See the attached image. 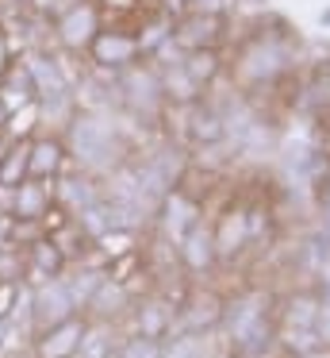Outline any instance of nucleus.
<instances>
[{"instance_id":"aec40b11","label":"nucleus","mask_w":330,"mask_h":358,"mask_svg":"<svg viewBox=\"0 0 330 358\" xmlns=\"http://www.w3.org/2000/svg\"><path fill=\"white\" fill-rule=\"evenodd\" d=\"M27 150L31 139H12L0 155V193H12L20 181H27Z\"/></svg>"},{"instance_id":"f257e3e1","label":"nucleus","mask_w":330,"mask_h":358,"mask_svg":"<svg viewBox=\"0 0 330 358\" xmlns=\"http://www.w3.org/2000/svg\"><path fill=\"white\" fill-rule=\"evenodd\" d=\"M61 139H66L69 162L92 178H107L127 162V143L119 135V124H112V116L96 108H77L61 127Z\"/></svg>"},{"instance_id":"9b49d317","label":"nucleus","mask_w":330,"mask_h":358,"mask_svg":"<svg viewBox=\"0 0 330 358\" xmlns=\"http://www.w3.org/2000/svg\"><path fill=\"white\" fill-rule=\"evenodd\" d=\"M4 208L15 220H43L54 208V181H38V178L20 181L12 193H4Z\"/></svg>"},{"instance_id":"39448f33","label":"nucleus","mask_w":330,"mask_h":358,"mask_svg":"<svg viewBox=\"0 0 330 358\" xmlns=\"http://www.w3.org/2000/svg\"><path fill=\"white\" fill-rule=\"evenodd\" d=\"M84 58H89L96 70H104V73H123L127 66H135L138 58H142V50H138V39H135V31H130V27L104 24L96 31V39L89 43Z\"/></svg>"},{"instance_id":"dca6fc26","label":"nucleus","mask_w":330,"mask_h":358,"mask_svg":"<svg viewBox=\"0 0 330 358\" xmlns=\"http://www.w3.org/2000/svg\"><path fill=\"white\" fill-rule=\"evenodd\" d=\"M181 324H184V331H192V335H204V331H211V327H219L223 324V301L215 293H204V289L192 293L181 308Z\"/></svg>"},{"instance_id":"5701e85b","label":"nucleus","mask_w":330,"mask_h":358,"mask_svg":"<svg viewBox=\"0 0 330 358\" xmlns=\"http://www.w3.org/2000/svg\"><path fill=\"white\" fill-rule=\"evenodd\" d=\"M200 355H204V343L192 331H181L177 339H161V358H200Z\"/></svg>"},{"instance_id":"c756f323","label":"nucleus","mask_w":330,"mask_h":358,"mask_svg":"<svg viewBox=\"0 0 330 358\" xmlns=\"http://www.w3.org/2000/svg\"><path fill=\"white\" fill-rule=\"evenodd\" d=\"M8 116H12V112H8V104L0 101V131H4V124H8Z\"/></svg>"},{"instance_id":"6e6552de","label":"nucleus","mask_w":330,"mask_h":358,"mask_svg":"<svg viewBox=\"0 0 330 358\" xmlns=\"http://www.w3.org/2000/svg\"><path fill=\"white\" fill-rule=\"evenodd\" d=\"M69 166V150L61 131H38L31 135V150H27V178L38 181H58Z\"/></svg>"},{"instance_id":"0eeeda50","label":"nucleus","mask_w":330,"mask_h":358,"mask_svg":"<svg viewBox=\"0 0 330 358\" xmlns=\"http://www.w3.org/2000/svg\"><path fill=\"white\" fill-rule=\"evenodd\" d=\"M23 62H27L31 81H35V96H38V104H46V101H61V96H73V85H69L66 70H61L58 55H54L50 47L23 50Z\"/></svg>"},{"instance_id":"423d86ee","label":"nucleus","mask_w":330,"mask_h":358,"mask_svg":"<svg viewBox=\"0 0 330 358\" xmlns=\"http://www.w3.org/2000/svg\"><path fill=\"white\" fill-rule=\"evenodd\" d=\"M84 327H89V316L77 312V316L61 320V324L35 331L31 335V358H77L81 339H84Z\"/></svg>"},{"instance_id":"20e7f679","label":"nucleus","mask_w":330,"mask_h":358,"mask_svg":"<svg viewBox=\"0 0 330 358\" xmlns=\"http://www.w3.org/2000/svg\"><path fill=\"white\" fill-rule=\"evenodd\" d=\"M77 304H73V293H69L66 278H50L43 285H27V324H31V335L43 331V327H54L61 320L77 316Z\"/></svg>"},{"instance_id":"cd10ccee","label":"nucleus","mask_w":330,"mask_h":358,"mask_svg":"<svg viewBox=\"0 0 330 358\" xmlns=\"http://www.w3.org/2000/svg\"><path fill=\"white\" fill-rule=\"evenodd\" d=\"M158 12H165V16H181L184 12V0H158Z\"/></svg>"},{"instance_id":"f8f14e48","label":"nucleus","mask_w":330,"mask_h":358,"mask_svg":"<svg viewBox=\"0 0 330 358\" xmlns=\"http://www.w3.org/2000/svg\"><path fill=\"white\" fill-rule=\"evenodd\" d=\"M0 101L8 104V112H20V108H27V104L38 101L23 55H8L4 62H0Z\"/></svg>"},{"instance_id":"a211bd4d","label":"nucleus","mask_w":330,"mask_h":358,"mask_svg":"<svg viewBox=\"0 0 330 358\" xmlns=\"http://www.w3.org/2000/svg\"><path fill=\"white\" fill-rule=\"evenodd\" d=\"M188 135L196 147H215L227 135V124H223V116L215 108H204V104L192 101L188 104Z\"/></svg>"},{"instance_id":"9d476101","label":"nucleus","mask_w":330,"mask_h":358,"mask_svg":"<svg viewBox=\"0 0 330 358\" xmlns=\"http://www.w3.org/2000/svg\"><path fill=\"white\" fill-rule=\"evenodd\" d=\"M69 270V258L61 255V247L50 239V235H38L35 243L23 247V285H43L50 278H66Z\"/></svg>"},{"instance_id":"393cba45","label":"nucleus","mask_w":330,"mask_h":358,"mask_svg":"<svg viewBox=\"0 0 330 358\" xmlns=\"http://www.w3.org/2000/svg\"><path fill=\"white\" fill-rule=\"evenodd\" d=\"M315 320H319V308H315L307 296H299V301L288 304V327H303V331H311Z\"/></svg>"},{"instance_id":"2eb2a0df","label":"nucleus","mask_w":330,"mask_h":358,"mask_svg":"<svg viewBox=\"0 0 330 358\" xmlns=\"http://www.w3.org/2000/svg\"><path fill=\"white\" fill-rule=\"evenodd\" d=\"M288 66V55L280 50V43H253V47L242 50V62H238V73L242 81H273L276 73Z\"/></svg>"},{"instance_id":"412c9836","label":"nucleus","mask_w":330,"mask_h":358,"mask_svg":"<svg viewBox=\"0 0 330 358\" xmlns=\"http://www.w3.org/2000/svg\"><path fill=\"white\" fill-rule=\"evenodd\" d=\"M211 239H215V255L230 258L246 239H250V220H246L242 212H227V216L219 220V227L211 231Z\"/></svg>"},{"instance_id":"c85d7f7f","label":"nucleus","mask_w":330,"mask_h":358,"mask_svg":"<svg viewBox=\"0 0 330 358\" xmlns=\"http://www.w3.org/2000/svg\"><path fill=\"white\" fill-rule=\"evenodd\" d=\"M315 327H319V335L330 343V304H327V308H319V320H315Z\"/></svg>"},{"instance_id":"1a4fd4ad","label":"nucleus","mask_w":330,"mask_h":358,"mask_svg":"<svg viewBox=\"0 0 330 358\" xmlns=\"http://www.w3.org/2000/svg\"><path fill=\"white\" fill-rule=\"evenodd\" d=\"M223 31V16H207V12H181L173 20V47L177 50H204V47H219Z\"/></svg>"},{"instance_id":"7c9ffc66","label":"nucleus","mask_w":330,"mask_h":358,"mask_svg":"<svg viewBox=\"0 0 330 358\" xmlns=\"http://www.w3.org/2000/svg\"><path fill=\"white\" fill-rule=\"evenodd\" d=\"M107 358H119V355H115V350H112V355H107Z\"/></svg>"},{"instance_id":"b1692460","label":"nucleus","mask_w":330,"mask_h":358,"mask_svg":"<svg viewBox=\"0 0 330 358\" xmlns=\"http://www.w3.org/2000/svg\"><path fill=\"white\" fill-rule=\"evenodd\" d=\"M119 358H161V339H146V335H127V339L115 347Z\"/></svg>"},{"instance_id":"ddd939ff","label":"nucleus","mask_w":330,"mask_h":358,"mask_svg":"<svg viewBox=\"0 0 330 358\" xmlns=\"http://www.w3.org/2000/svg\"><path fill=\"white\" fill-rule=\"evenodd\" d=\"M100 196H104V185H100V178H92V173L73 170V173H61V178L54 181V201H58L69 216L84 212L89 204H96Z\"/></svg>"},{"instance_id":"4be33fe9","label":"nucleus","mask_w":330,"mask_h":358,"mask_svg":"<svg viewBox=\"0 0 330 358\" xmlns=\"http://www.w3.org/2000/svg\"><path fill=\"white\" fill-rule=\"evenodd\" d=\"M177 66H181V73L192 81V85L204 89L207 81H215V73H219L223 62H219V50L215 47H204V50H184V58Z\"/></svg>"},{"instance_id":"f03ea898","label":"nucleus","mask_w":330,"mask_h":358,"mask_svg":"<svg viewBox=\"0 0 330 358\" xmlns=\"http://www.w3.org/2000/svg\"><path fill=\"white\" fill-rule=\"evenodd\" d=\"M261 296H238V301L223 304V324L230 331V347L234 355L242 358H253L269 347V320H265V308H261Z\"/></svg>"},{"instance_id":"7ed1b4c3","label":"nucleus","mask_w":330,"mask_h":358,"mask_svg":"<svg viewBox=\"0 0 330 358\" xmlns=\"http://www.w3.org/2000/svg\"><path fill=\"white\" fill-rule=\"evenodd\" d=\"M100 27H104V16H100L96 0H69V4H61V8L54 12L50 39L58 43L61 50H69V55H84Z\"/></svg>"},{"instance_id":"a878e982","label":"nucleus","mask_w":330,"mask_h":358,"mask_svg":"<svg viewBox=\"0 0 330 358\" xmlns=\"http://www.w3.org/2000/svg\"><path fill=\"white\" fill-rule=\"evenodd\" d=\"M96 4H100L104 24H119L123 16H135V12L142 8V0H96Z\"/></svg>"},{"instance_id":"f3484780","label":"nucleus","mask_w":330,"mask_h":358,"mask_svg":"<svg viewBox=\"0 0 330 358\" xmlns=\"http://www.w3.org/2000/svg\"><path fill=\"white\" fill-rule=\"evenodd\" d=\"M177 255H181V262H184V270H188V273H204V270H211V262L219 258V255H215L211 227L196 224L181 243H177Z\"/></svg>"},{"instance_id":"2f4dec72","label":"nucleus","mask_w":330,"mask_h":358,"mask_svg":"<svg viewBox=\"0 0 330 358\" xmlns=\"http://www.w3.org/2000/svg\"><path fill=\"white\" fill-rule=\"evenodd\" d=\"M0 324H4V320H0Z\"/></svg>"},{"instance_id":"bb28decb","label":"nucleus","mask_w":330,"mask_h":358,"mask_svg":"<svg viewBox=\"0 0 330 358\" xmlns=\"http://www.w3.org/2000/svg\"><path fill=\"white\" fill-rule=\"evenodd\" d=\"M230 0H184V12H207V16H223Z\"/></svg>"},{"instance_id":"6ab92c4d","label":"nucleus","mask_w":330,"mask_h":358,"mask_svg":"<svg viewBox=\"0 0 330 358\" xmlns=\"http://www.w3.org/2000/svg\"><path fill=\"white\" fill-rule=\"evenodd\" d=\"M173 327V308L161 301H138L135 304V331L146 339H165Z\"/></svg>"},{"instance_id":"4468645a","label":"nucleus","mask_w":330,"mask_h":358,"mask_svg":"<svg viewBox=\"0 0 330 358\" xmlns=\"http://www.w3.org/2000/svg\"><path fill=\"white\" fill-rule=\"evenodd\" d=\"M158 216H161V227H165V235H169L173 243H181L184 235H188L192 227L200 224V208H196V201H192L188 193H181V189H169V193L161 196Z\"/></svg>"}]
</instances>
